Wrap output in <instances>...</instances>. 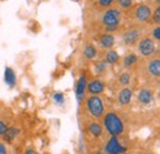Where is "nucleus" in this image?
I'll return each instance as SVG.
<instances>
[{
    "instance_id": "1",
    "label": "nucleus",
    "mask_w": 160,
    "mask_h": 154,
    "mask_svg": "<svg viewBox=\"0 0 160 154\" xmlns=\"http://www.w3.org/2000/svg\"><path fill=\"white\" fill-rule=\"evenodd\" d=\"M102 127L111 137H120L124 133L126 126L116 111H107L102 117Z\"/></svg>"
},
{
    "instance_id": "2",
    "label": "nucleus",
    "mask_w": 160,
    "mask_h": 154,
    "mask_svg": "<svg viewBox=\"0 0 160 154\" xmlns=\"http://www.w3.org/2000/svg\"><path fill=\"white\" fill-rule=\"evenodd\" d=\"M142 74L147 81L153 85H160V56L144 59L142 63Z\"/></svg>"
},
{
    "instance_id": "3",
    "label": "nucleus",
    "mask_w": 160,
    "mask_h": 154,
    "mask_svg": "<svg viewBox=\"0 0 160 154\" xmlns=\"http://www.w3.org/2000/svg\"><path fill=\"white\" fill-rule=\"evenodd\" d=\"M122 22V11L118 8H108L101 15V23L103 25L106 32L112 33L120 28Z\"/></svg>"
},
{
    "instance_id": "4",
    "label": "nucleus",
    "mask_w": 160,
    "mask_h": 154,
    "mask_svg": "<svg viewBox=\"0 0 160 154\" xmlns=\"http://www.w3.org/2000/svg\"><path fill=\"white\" fill-rule=\"evenodd\" d=\"M85 106L89 115L95 120H100L105 115V102L99 95H89L85 97Z\"/></svg>"
},
{
    "instance_id": "5",
    "label": "nucleus",
    "mask_w": 160,
    "mask_h": 154,
    "mask_svg": "<svg viewBox=\"0 0 160 154\" xmlns=\"http://www.w3.org/2000/svg\"><path fill=\"white\" fill-rule=\"evenodd\" d=\"M137 51H138V54L144 59H148V58L155 56L157 51H158V46H157V42L149 36H143L139 39V42L137 43Z\"/></svg>"
},
{
    "instance_id": "6",
    "label": "nucleus",
    "mask_w": 160,
    "mask_h": 154,
    "mask_svg": "<svg viewBox=\"0 0 160 154\" xmlns=\"http://www.w3.org/2000/svg\"><path fill=\"white\" fill-rule=\"evenodd\" d=\"M152 15H153V10L148 4L142 3L133 8V19L138 23L144 25L152 22Z\"/></svg>"
},
{
    "instance_id": "7",
    "label": "nucleus",
    "mask_w": 160,
    "mask_h": 154,
    "mask_svg": "<svg viewBox=\"0 0 160 154\" xmlns=\"http://www.w3.org/2000/svg\"><path fill=\"white\" fill-rule=\"evenodd\" d=\"M142 37H143V31L139 26H133V27L127 28L126 31H123V33L121 36L123 44L128 46V47L137 46V43L139 42Z\"/></svg>"
},
{
    "instance_id": "8",
    "label": "nucleus",
    "mask_w": 160,
    "mask_h": 154,
    "mask_svg": "<svg viewBox=\"0 0 160 154\" xmlns=\"http://www.w3.org/2000/svg\"><path fill=\"white\" fill-rule=\"evenodd\" d=\"M103 152L105 154H123L127 152V148L121 144L118 137H110L103 148Z\"/></svg>"
},
{
    "instance_id": "9",
    "label": "nucleus",
    "mask_w": 160,
    "mask_h": 154,
    "mask_svg": "<svg viewBox=\"0 0 160 154\" xmlns=\"http://www.w3.org/2000/svg\"><path fill=\"white\" fill-rule=\"evenodd\" d=\"M105 89H106L105 81H102L101 79H92L88 83L86 91L89 95H100L105 93Z\"/></svg>"
},
{
    "instance_id": "10",
    "label": "nucleus",
    "mask_w": 160,
    "mask_h": 154,
    "mask_svg": "<svg viewBox=\"0 0 160 154\" xmlns=\"http://www.w3.org/2000/svg\"><path fill=\"white\" fill-rule=\"evenodd\" d=\"M132 97H133V90H132V88L124 86V88H122L120 91H118L117 102H118V105H121V106H127V105L131 104Z\"/></svg>"
},
{
    "instance_id": "11",
    "label": "nucleus",
    "mask_w": 160,
    "mask_h": 154,
    "mask_svg": "<svg viewBox=\"0 0 160 154\" xmlns=\"http://www.w3.org/2000/svg\"><path fill=\"white\" fill-rule=\"evenodd\" d=\"M86 88H88V80H86V75L82 74L80 75L77 85H75V95H77V100L81 102L85 99V94H86Z\"/></svg>"
},
{
    "instance_id": "12",
    "label": "nucleus",
    "mask_w": 160,
    "mask_h": 154,
    "mask_svg": "<svg viewBox=\"0 0 160 154\" xmlns=\"http://www.w3.org/2000/svg\"><path fill=\"white\" fill-rule=\"evenodd\" d=\"M137 100H138L139 104L144 105V106L150 105L153 102V100H154L153 90H150L149 88H142L138 91V94H137Z\"/></svg>"
},
{
    "instance_id": "13",
    "label": "nucleus",
    "mask_w": 160,
    "mask_h": 154,
    "mask_svg": "<svg viewBox=\"0 0 160 154\" xmlns=\"http://www.w3.org/2000/svg\"><path fill=\"white\" fill-rule=\"evenodd\" d=\"M98 41H99V44H100L101 48L110 51V49H112V48H113L115 42H116V38H115L113 33H108V32H106V33L100 35Z\"/></svg>"
},
{
    "instance_id": "14",
    "label": "nucleus",
    "mask_w": 160,
    "mask_h": 154,
    "mask_svg": "<svg viewBox=\"0 0 160 154\" xmlns=\"http://www.w3.org/2000/svg\"><path fill=\"white\" fill-rule=\"evenodd\" d=\"M138 62H139V56L138 54H136V53H128V54H126L123 57V59H122V67L126 70H129L134 65H137Z\"/></svg>"
},
{
    "instance_id": "15",
    "label": "nucleus",
    "mask_w": 160,
    "mask_h": 154,
    "mask_svg": "<svg viewBox=\"0 0 160 154\" xmlns=\"http://www.w3.org/2000/svg\"><path fill=\"white\" fill-rule=\"evenodd\" d=\"M88 132H89V135H91L94 138H100L103 135V127L98 121H91L88 125Z\"/></svg>"
},
{
    "instance_id": "16",
    "label": "nucleus",
    "mask_w": 160,
    "mask_h": 154,
    "mask_svg": "<svg viewBox=\"0 0 160 154\" xmlns=\"http://www.w3.org/2000/svg\"><path fill=\"white\" fill-rule=\"evenodd\" d=\"M82 56L88 60H92L98 57V49L92 43H86L82 49Z\"/></svg>"
},
{
    "instance_id": "17",
    "label": "nucleus",
    "mask_w": 160,
    "mask_h": 154,
    "mask_svg": "<svg viewBox=\"0 0 160 154\" xmlns=\"http://www.w3.org/2000/svg\"><path fill=\"white\" fill-rule=\"evenodd\" d=\"M4 81L10 88H14L16 85V74H15L14 69H11L10 67H6L4 70Z\"/></svg>"
},
{
    "instance_id": "18",
    "label": "nucleus",
    "mask_w": 160,
    "mask_h": 154,
    "mask_svg": "<svg viewBox=\"0 0 160 154\" xmlns=\"http://www.w3.org/2000/svg\"><path fill=\"white\" fill-rule=\"evenodd\" d=\"M19 135H20V130L16 126H10V127H8V130L5 131V133L2 135V137H4V139L6 142H11Z\"/></svg>"
},
{
    "instance_id": "19",
    "label": "nucleus",
    "mask_w": 160,
    "mask_h": 154,
    "mask_svg": "<svg viewBox=\"0 0 160 154\" xmlns=\"http://www.w3.org/2000/svg\"><path fill=\"white\" fill-rule=\"evenodd\" d=\"M105 62L108 64V65H113L116 63L120 62V54L115 51V49H110L106 52L105 54Z\"/></svg>"
},
{
    "instance_id": "20",
    "label": "nucleus",
    "mask_w": 160,
    "mask_h": 154,
    "mask_svg": "<svg viewBox=\"0 0 160 154\" xmlns=\"http://www.w3.org/2000/svg\"><path fill=\"white\" fill-rule=\"evenodd\" d=\"M117 81H118V84H120L122 88L128 86L131 84V81H132V75H131L129 70L121 72L120 74H118V78H117Z\"/></svg>"
},
{
    "instance_id": "21",
    "label": "nucleus",
    "mask_w": 160,
    "mask_h": 154,
    "mask_svg": "<svg viewBox=\"0 0 160 154\" xmlns=\"http://www.w3.org/2000/svg\"><path fill=\"white\" fill-rule=\"evenodd\" d=\"M95 72H96V74H99V75H102V74H105L106 72H107V68H108V64L105 62V59H101V60H98L96 63H95Z\"/></svg>"
},
{
    "instance_id": "22",
    "label": "nucleus",
    "mask_w": 160,
    "mask_h": 154,
    "mask_svg": "<svg viewBox=\"0 0 160 154\" xmlns=\"http://www.w3.org/2000/svg\"><path fill=\"white\" fill-rule=\"evenodd\" d=\"M117 5H118V9L120 10H124V11H128L133 8L134 5V0H116Z\"/></svg>"
},
{
    "instance_id": "23",
    "label": "nucleus",
    "mask_w": 160,
    "mask_h": 154,
    "mask_svg": "<svg viewBox=\"0 0 160 154\" xmlns=\"http://www.w3.org/2000/svg\"><path fill=\"white\" fill-rule=\"evenodd\" d=\"M152 22L155 23L157 26H160V5H157V8L153 10Z\"/></svg>"
},
{
    "instance_id": "24",
    "label": "nucleus",
    "mask_w": 160,
    "mask_h": 154,
    "mask_svg": "<svg viewBox=\"0 0 160 154\" xmlns=\"http://www.w3.org/2000/svg\"><path fill=\"white\" fill-rule=\"evenodd\" d=\"M116 0H96V5L101 9H108Z\"/></svg>"
},
{
    "instance_id": "25",
    "label": "nucleus",
    "mask_w": 160,
    "mask_h": 154,
    "mask_svg": "<svg viewBox=\"0 0 160 154\" xmlns=\"http://www.w3.org/2000/svg\"><path fill=\"white\" fill-rule=\"evenodd\" d=\"M150 37L154 39L155 42H159L160 43V26H155V27L152 30Z\"/></svg>"
},
{
    "instance_id": "26",
    "label": "nucleus",
    "mask_w": 160,
    "mask_h": 154,
    "mask_svg": "<svg viewBox=\"0 0 160 154\" xmlns=\"http://www.w3.org/2000/svg\"><path fill=\"white\" fill-rule=\"evenodd\" d=\"M53 100H54V102L57 105H63L64 101H65V97H64V95L62 93H54L53 94Z\"/></svg>"
},
{
    "instance_id": "27",
    "label": "nucleus",
    "mask_w": 160,
    "mask_h": 154,
    "mask_svg": "<svg viewBox=\"0 0 160 154\" xmlns=\"http://www.w3.org/2000/svg\"><path fill=\"white\" fill-rule=\"evenodd\" d=\"M8 123L5 122V121H2V120H0V136H2L5 133V131L8 130Z\"/></svg>"
},
{
    "instance_id": "28",
    "label": "nucleus",
    "mask_w": 160,
    "mask_h": 154,
    "mask_svg": "<svg viewBox=\"0 0 160 154\" xmlns=\"http://www.w3.org/2000/svg\"><path fill=\"white\" fill-rule=\"evenodd\" d=\"M0 154H8V147L4 142H0Z\"/></svg>"
},
{
    "instance_id": "29",
    "label": "nucleus",
    "mask_w": 160,
    "mask_h": 154,
    "mask_svg": "<svg viewBox=\"0 0 160 154\" xmlns=\"http://www.w3.org/2000/svg\"><path fill=\"white\" fill-rule=\"evenodd\" d=\"M25 154H38L36 151H33V149H27L26 152H25Z\"/></svg>"
},
{
    "instance_id": "30",
    "label": "nucleus",
    "mask_w": 160,
    "mask_h": 154,
    "mask_svg": "<svg viewBox=\"0 0 160 154\" xmlns=\"http://www.w3.org/2000/svg\"><path fill=\"white\" fill-rule=\"evenodd\" d=\"M152 1V4H154V5H160V0H150Z\"/></svg>"
},
{
    "instance_id": "31",
    "label": "nucleus",
    "mask_w": 160,
    "mask_h": 154,
    "mask_svg": "<svg viewBox=\"0 0 160 154\" xmlns=\"http://www.w3.org/2000/svg\"><path fill=\"white\" fill-rule=\"evenodd\" d=\"M157 53H158V56H160V43H159V46H158V51H157Z\"/></svg>"
},
{
    "instance_id": "32",
    "label": "nucleus",
    "mask_w": 160,
    "mask_h": 154,
    "mask_svg": "<svg viewBox=\"0 0 160 154\" xmlns=\"http://www.w3.org/2000/svg\"><path fill=\"white\" fill-rule=\"evenodd\" d=\"M139 154H154V153H152V152H142Z\"/></svg>"
},
{
    "instance_id": "33",
    "label": "nucleus",
    "mask_w": 160,
    "mask_h": 154,
    "mask_svg": "<svg viewBox=\"0 0 160 154\" xmlns=\"http://www.w3.org/2000/svg\"><path fill=\"white\" fill-rule=\"evenodd\" d=\"M123 154H132V153H129V152H126V153H123Z\"/></svg>"
},
{
    "instance_id": "34",
    "label": "nucleus",
    "mask_w": 160,
    "mask_h": 154,
    "mask_svg": "<svg viewBox=\"0 0 160 154\" xmlns=\"http://www.w3.org/2000/svg\"><path fill=\"white\" fill-rule=\"evenodd\" d=\"M159 95H160V94H159Z\"/></svg>"
}]
</instances>
